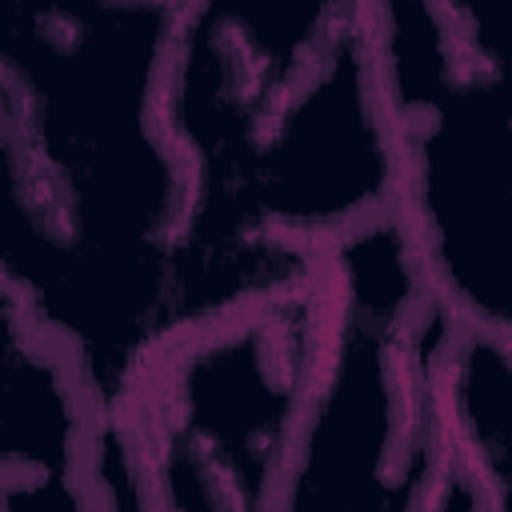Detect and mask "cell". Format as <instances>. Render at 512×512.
I'll use <instances>...</instances> for the list:
<instances>
[{
	"label": "cell",
	"instance_id": "obj_1",
	"mask_svg": "<svg viewBox=\"0 0 512 512\" xmlns=\"http://www.w3.org/2000/svg\"><path fill=\"white\" fill-rule=\"evenodd\" d=\"M320 280V344L276 512L316 504L440 512L432 360L448 316L432 304L396 212L328 240Z\"/></svg>",
	"mask_w": 512,
	"mask_h": 512
},
{
	"label": "cell",
	"instance_id": "obj_2",
	"mask_svg": "<svg viewBox=\"0 0 512 512\" xmlns=\"http://www.w3.org/2000/svg\"><path fill=\"white\" fill-rule=\"evenodd\" d=\"M392 212L452 324L512 332V96L436 0H364Z\"/></svg>",
	"mask_w": 512,
	"mask_h": 512
},
{
	"label": "cell",
	"instance_id": "obj_3",
	"mask_svg": "<svg viewBox=\"0 0 512 512\" xmlns=\"http://www.w3.org/2000/svg\"><path fill=\"white\" fill-rule=\"evenodd\" d=\"M440 512L512 508V332L444 324L432 360Z\"/></svg>",
	"mask_w": 512,
	"mask_h": 512
},
{
	"label": "cell",
	"instance_id": "obj_4",
	"mask_svg": "<svg viewBox=\"0 0 512 512\" xmlns=\"http://www.w3.org/2000/svg\"><path fill=\"white\" fill-rule=\"evenodd\" d=\"M0 280L12 284L32 304L36 320L76 364L88 336V292H84L80 256L64 232L60 208L20 136V124L4 92H0Z\"/></svg>",
	"mask_w": 512,
	"mask_h": 512
},
{
	"label": "cell",
	"instance_id": "obj_5",
	"mask_svg": "<svg viewBox=\"0 0 512 512\" xmlns=\"http://www.w3.org/2000/svg\"><path fill=\"white\" fill-rule=\"evenodd\" d=\"M456 28V36L484 64L508 72V40H512V0H436Z\"/></svg>",
	"mask_w": 512,
	"mask_h": 512
}]
</instances>
